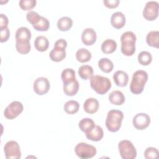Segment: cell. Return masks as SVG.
Instances as JSON below:
<instances>
[{
	"mask_svg": "<svg viewBox=\"0 0 159 159\" xmlns=\"http://www.w3.org/2000/svg\"><path fill=\"white\" fill-rule=\"evenodd\" d=\"M75 56L76 60L81 63L89 61L92 57L91 53L88 50L84 48H81L78 50Z\"/></svg>",
	"mask_w": 159,
	"mask_h": 159,
	"instance_id": "cell-28",
	"label": "cell"
},
{
	"mask_svg": "<svg viewBox=\"0 0 159 159\" xmlns=\"http://www.w3.org/2000/svg\"><path fill=\"white\" fill-rule=\"evenodd\" d=\"M158 150L155 147H148L144 152L143 156L146 159H155L158 158Z\"/></svg>",
	"mask_w": 159,
	"mask_h": 159,
	"instance_id": "cell-36",
	"label": "cell"
},
{
	"mask_svg": "<svg viewBox=\"0 0 159 159\" xmlns=\"http://www.w3.org/2000/svg\"><path fill=\"white\" fill-rule=\"evenodd\" d=\"M54 45L60 46V47H64L66 48V47H67V42L63 39H60L55 42Z\"/></svg>",
	"mask_w": 159,
	"mask_h": 159,
	"instance_id": "cell-40",
	"label": "cell"
},
{
	"mask_svg": "<svg viewBox=\"0 0 159 159\" xmlns=\"http://www.w3.org/2000/svg\"><path fill=\"white\" fill-rule=\"evenodd\" d=\"M41 16H40L37 12L34 11H29L26 14V18L27 21L31 24L32 25H34L39 22Z\"/></svg>",
	"mask_w": 159,
	"mask_h": 159,
	"instance_id": "cell-34",
	"label": "cell"
},
{
	"mask_svg": "<svg viewBox=\"0 0 159 159\" xmlns=\"http://www.w3.org/2000/svg\"><path fill=\"white\" fill-rule=\"evenodd\" d=\"M137 37L132 31L124 32L120 37L121 52L125 56H132L135 52V42Z\"/></svg>",
	"mask_w": 159,
	"mask_h": 159,
	"instance_id": "cell-1",
	"label": "cell"
},
{
	"mask_svg": "<svg viewBox=\"0 0 159 159\" xmlns=\"http://www.w3.org/2000/svg\"><path fill=\"white\" fill-rule=\"evenodd\" d=\"M64 111L69 114H73L76 113L80 109V104L78 102L74 100H70L65 102L63 106Z\"/></svg>",
	"mask_w": 159,
	"mask_h": 159,
	"instance_id": "cell-30",
	"label": "cell"
},
{
	"mask_svg": "<svg viewBox=\"0 0 159 159\" xmlns=\"http://www.w3.org/2000/svg\"><path fill=\"white\" fill-rule=\"evenodd\" d=\"M24 109L23 104L21 102L15 101L10 103L4 111V117L9 120L17 117Z\"/></svg>",
	"mask_w": 159,
	"mask_h": 159,
	"instance_id": "cell-9",
	"label": "cell"
},
{
	"mask_svg": "<svg viewBox=\"0 0 159 159\" xmlns=\"http://www.w3.org/2000/svg\"><path fill=\"white\" fill-rule=\"evenodd\" d=\"M75 152L78 157L87 159L94 157L96 155L97 151L94 146L84 142H80L76 145Z\"/></svg>",
	"mask_w": 159,
	"mask_h": 159,
	"instance_id": "cell-6",
	"label": "cell"
},
{
	"mask_svg": "<svg viewBox=\"0 0 159 159\" xmlns=\"http://www.w3.org/2000/svg\"><path fill=\"white\" fill-rule=\"evenodd\" d=\"M73 25V20L70 17L64 16L57 21V27L61 31H68Z\"/></svg>",
	"mask_w": 159,
	"mask_h": 159,
	"instance_id": "cell-24",
	"label": "cell"
},
{
	"mask_svg": "<svg viewBox=\"0 0 159 159\" xmlns=\"http://www.w3.org/2000/svg\"><path fill=\"white\" fill-rule=\"evenodd\" d=\"M142 14L147 20H155L158 16V2L155 1H148L145 5Z\"/></svg>",
	"mask_w": 159,
	"mask_h": 159,
	"instance_id": "cell-8",
	"label": "cell"
},
{
	"mask_svg": "<svg viewBox=\"0 0 159 159\" xmlns=\"http://www.w3.org/2000/svg\"><path fill=\"white\" fill-rule=\"evenodd\" d=\"M113 80L115 84L120 87L126 86L129 81V76L126 72L118 70L113 75Z\"/></svg>",
	"mask_w": 159,
	"mask_h": 159,
	"instance_id": "cell-16",
	"label": "cell"
},
{
	"mask_svg": "<svg viewBox=\"0 0 159 159\" xmlns=\"http://www.w3.org/2000/svg\"><path fill=\"white\" fill-rule=\"evenodd\" d=\"M94 125V122L90 118H83L79 122L78 124L79 128L84 133L91 129Z\"/></svg>",
	"mask_w": 159,
	"mask_h": 159,
	"instance_id": "cell-31",
	"label": "cell"
},
{
	"mask_svg": "<svg viewBox=\"0 0 159 159\" xmlns=\"http://www.w3.org/2000/svg\"><path fill=\"white\" fill-rule=\"evenodd\" d=\"M138 61L143 66L148 65L152 61V56L151 53L147 51H142L138 55Z\"/></svg>",
	"mask_w": 159,
	"mask_h": 159,
	"instance_id": "cell-32",
	"label": "cell"
},
{
	"mask_svg": "<svg viewBox=\"0 0 159 159\" xmlns=\"http://www.w3.org/2000/svg\"><path fill=\"white\" fill-rule=\"evenodd\" d=\"M124 114L121 111L117 109L110 110L107 114L105 124L107 130L111 132L118 131L122 124Z\"/></svg>",
	"mask_w": 159,
	"mask_h": 159,
	"instance_id": "cell-3",
	"label": "cell"
},
{
	"mask_svg": "<svg viewBox=\"0 0 159 159\" xmlns=\"http://www.w3.org/2000/svg\"><path fill=\"white\" fill-rule=\"evenodd\" d=\"M98 66L102 71L108 73L112 71L114 68V64L109 58H102L98 61Z\"/></svg>",
	"mask_w": 159,
	"mask_h": 159,
	"instance_id": "cell-27",
	"label": "cell"
},
{
	"mask_svg": "<svg viewBox=\"0 0 159 159\" xmlns=\"http://www.w3.org/2000/svg\"><path fill=\"white\" fill-rule=\"evenodd\" d=\"M37 4L36 0H20L19 2L20 7L24 11H30Z\"/></svg>",
	"mask_w": 159,
	"mask_h": 159,
	"instance_id": "cell-35",
	"label": "cell"
},
{
	"mask_svg": "<svg viewBox=\"0 0 159 159\" xmlns=\"http://www.w3.org/2000/svg\"><path fill=\"white\" fill-rule=\"evenodd\" d=\"M34 46L36 50L39 52L46 51L49 46L48 39L43 35H40L36 37L34 41Z\"/></svg>",
	"mask_w": 159,
	"mask_h": 159,
	"instance_id": "cell-20",
	"label": "cell"
},
{
	"mask_svg": "<svg viewBox=\"0 0 159 159\" xmlns=\"http://www.w3.org/2000/svg\"><path fill=\"white\" fill-rule=\"evenodd\" d=\"M16 48L17 51L20 54H27L31 49L30 40H16Z\"/></svg>",
	"mask_w": 159,
	"mask_h": 159,
	"instance_id": "cell-22",
	"label": "cell"
},
{
	"mask_svg": "<svg viewBox=\"0 0 159 159\" xmlns=\"http://www.w3.org/2000/svg\"><path fill=\"white\" fill-rule=\"evenodd\" d=\"M148 80V74L144 70H137L132 75L130 84V90L134 94H140L144 89Z\"/></svg>",
	"mask_w": 159,
	"mask_h": 159,
	"instance_id": "cell-2",
	"label": "cell"
},
{
	"mask_svg": "<svg viewBox=\"0 0 159 159\" xmlns=\"http://www.w3.org/2000/svg\"><path fill=\"white\" fill-rule=\"evenodd\" d=\"M0 34H1V42H5L7 41L9 38L10 35V31L8 27L0 29Z\"/></svg>",
	"mask_w": 159,
	"mask_h": 159,
	"instance_id": "cell-37",
	"label": "cell"
},
{
	"mask_svg": "<svg viewBox=\"0 0 159 159\" xmlns=\"http://www.w3.org/2000/svg\"><path fill=\"white\" fill-rule=\"evenodd\" d=\"M31 39V32L25 27H20L16 32V40H27Z\"/></svg>",
	"mask_w": 159,
	"mask_h": 159,
	"instance_id": "cell-29",
	"label": "cell"
},
{
	"mask_svg": "<svg viewBox=\"0 0 159 159\" xmlns=\"http://www.w3.org/2000/svg\"><path fill=\"white\" fill-rule=\"evenodd\" d=\"M117 48L116 42L111 39H106L101 44V50L104 53L109 54L116 51Z\"/></svg>",
	"mask_w": 159,
	"mask_h": 159,
	"instance_id": "cell-21",
	"label": "cell"
},
{
	"mask_svg": "<svg viewBox=\"0 0 159 159\" xmlns=\"http://www.w3.org/2000/svg\"><path fill=\"white\" fill-rule=\"evenodd\" d=\"M86 137L94 142L101 140L104 135V132L102 127L99 125H95L91 129L85 132Z\"/></svg>",
	"mask_w": 159,
	"mask_h": 159,
	"instance_id": "cell-13",
	"label": "cell"
},
{
	"mask_svg": "<svg viewBox=\"0 0 159 159\" xmlns=\"http://www.w3.org/2000/svg\"><path fill=\"white\" fill-rule=\"evenodd\" d=\"M9 20L7 16L3 14H0V29L7 27Z\"/></svg>",
	"mask_w": 159,
	"mask_h": 159,
	"instance_id": "cell-39",
	"label": "cell"
},
{
	"mask_svg": "<svg viewBox=\"0 0 159 159\" xmlns=\"http://www.w3.org/2000/svg\"><path fill=\"white\" fill-rule=\"evenodd\" d=\"M146 42L149 46L158 48L159 32L158 30H153L149 32L146 37Z\"/></svg>",
	"mask_w": 159,
	"mask_h": 159,
	"instance_id": "cell-23",
	"label": "cell"
},
{
	"mask_svg": "<svg viewBox=\"0 0 159 159\" xmlns=\"http://www.w3.org/2000/svg\"><path fill=\"white\" fill-rule=\"evenodd\" d=\"M61 78L63 84L69 83L76 80L75 70L72 68H65L61 72Z\"/></svg>",
	"mask_w": 159,
	"mask_h": 159,
	"instance_id": "cell-25",
	"label": "cell"
},
{
	"mask_svg": "<svg viewBox=\"0 0 159 159\" xmlns=\"http://www.w3.org/2000/svg\"><path fill=\"white\" fill-rule=\"evenodd\" d=\"M4 152L7 159H19L21 157L20 146L17 142L14 140L8 141L5 144Z\"/></svg>",
	"mask_w": 159,
	"mask_h": 159,
	"instance_id": "cell-7",
	"label": "cell"
},
{
	"mask_svg": "<svg viewBox=\"0 0 159 159\" xmlns=\"http://www.w3.org/2000/svg\"><path fill=\"white\" fill-rule=\"evenodd\" d=\"M103 3L105 6H106L108 8H116L117 7L120 1L119 0H104Z\"/></svg>",
	"mask_w": 159,
	"mask_h": 159,
	"instance_id": "cell-38",
	"label": "cell"
},
{
	"mask_svg": "<svg viewBox=\"0 0 159 159\" xmlns=\"http://www.w3.org/2000/svg\"><path fill=\"white\" fill-rule=\"evenodd\" d=\"M132 124L137 130H144L150 124V117L146 113H138L133 118Z\"/></svg>",
	"mask_w": 159,
	"mask_h": 159,
	"instance_id": "cell-11",
	"label": "cell"
},
{
	"mask_svg": "<svg viewBox=\"0 0 159 159\" xmlns=\"http://www.w3.org/2000/svg\"><path fill=\"white\" fill-rule=\"evenodd\" d=\"M32 26L33 28L37 31H47L49 29L50 22L47 18L41 16L38 24Z\"/></svg>",
	"mask_w": 159,
	"mask_h": 159,
	"instance_id": "cell-33",
	"label": "cell"
},
{
	"mask_svg": "<svg viewBox=\"0 0 159 159\" xmlns=\"http://www.w3.org/2000/svg\"><path fill=\"white\" fill-rule=\"evenodd\" d=\"M99 104L98 101L93 98H88L83 104L84 111L88 114H94L99 109Z\"/></svg>",
	"mask_w": 159,
	"mask_h": 159,
	"instance_id": "cell-17",
	"label": "cell"
},
{
	"mask_svg": "<svg viewBox=\"0 0 159 159\" xmlns=\"http://www.w3.org/2000/svg\"><path fill=\"white\" fill-rule=\"evenodd\" d=\"M96 39V32L92 28L85 29L81 34L82 42L86 45H92L95 43Z\"/></svg>",
	"mask_w": 159,
	"mask_h": 159,
	"instance_id": "cell-12",
	"label": "cell"
},
{
	"mask_svg": "<svg viewBox=\"0 0 159 159\" xmlns=\"http://www.w3.org/2000/svg\"><path fill=\"white\" fill-rule=\"evenodd\" d=\"M109 100L112 104L122 105L125 100L124 94L119 90H114L109 94Z\"/></svg>",
	"mask_w": 159,
	"mask_h": 159,
	"instance_id": "cell-18",
	"label": "cell"
},
{
	"mask_svg": "<svg viewBox=\"0 0 159 159\" xmlns=\"http://www.w3.org/2000/svg\"><path fill=\"white\" fill-rule=\"evenodd\" d=\"M50 88L48 80L45 77H39L34 82L33 89L38 95H43L48 93Z\"/></svg>",
	"mask_w": 159,
	"mask_h": 159,
	"instance_id": "cell-10",
	"label": "cell"
},
{
	"mask_svg": "<svg viewBox=\"0 0 159 159\" xmlns=\"http://www.w3.org/2000/svg\"><path fill=\"white\" fill-rule=\"evenodd\" d=\"M111 24L115 29H119L122 28L125 24V15L119 11L113 13L111 17Z\"/></svg>",
	"mask_w": 159,
	"mask_h": 159,
	"instance_id": "cell-15",
	"label": "cell"
},
{
	"mask_svg": "<svg viewBox=\"0 0 159 159\" xmlns=\"http://www.w3.org/2000/svg\"><path fill=\"white\" fill-rule=\"evenodd\" d=\"M78 73L80 78L86 80L90 79L93 76V68L88 65H82L79 68Z\"/></svg>",
	"mask_w": 159,
	"mask_h": 159,
	"instance_id": "cell-26",
	"label": "cell"
},
{
	"mask_svg": "<svg viewBox=\"0 0 159 159\" xmlns=\"http://www.w3.org/2000/svg\"><path fill=\"white\" fill-rule=\"evenodd\" d=\"M79 86V83L76 80L71 83L63 84V92L68 96H73L78 93Z\"/></svg>",
	"mask_w": 159,
	"mask_h": 159,
	"instance_id": "cell-19",
	"label": "cell"
},
{
	"mask_svg": "<svg viewBox=\"0 0 159 159\" xmlns=\"http://www.w3.org/2000/svg\"><path fill=\"white\" fill-rule=\"evenodd\" d=\"M50 58L55 62L62 61L66 57L65 48L57 45H54L53 48L49 53Z\"/></svg>",
	"mask_w": 159,
	"mask_h": 159,
	"instance_id": "cell-14",
	"label": "cell"
},
{
	"mask_svg": "<svg viewBox=\"0 0 159 159\" xmlns=\"http://www.w3.org/2000/svg\"><path fill=\"white\" fill-rule=\"evenodd\" d=\"M120 157L123 159H134L137 157V150L133 143L127 140H122L118 144Z\"/></svg>",
	"mask_w": 159,
	"mask_h": 159,
	"instance_id": "cell-5",
	"label": "cell"
},
{
	"mask_svg": "<svg viewBox=\"0 0 159 159\" xmlns=\"http://www.w3.org/2000/svg\"><path fill=\"white\" fill-rule=\"evenodd\" d=\"M91 88L99 94H104L111 88L112 84L110 80L101 75H94L90 78Z\"/></svg>",
	"mask_w": 159,
	"mask_h": 159,
	"instance_id": "cell-4",
	"label": "cell"
}]
</instances>
